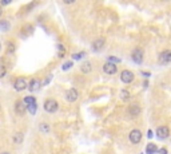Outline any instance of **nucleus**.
<instances>
[{"mask_svg": "<svg viewBox=\"0 0 171 154\" xmlns=\"http://www.w3.org/2000/svg\"><path fill=\"white\" fill-rule=\"evenodd\" d=\"M142 131L140 130H138V129H134V130H131L130 131V134H128V139H130V142L131 143H134V145H136V143H139L140 141H142Z\"/></svg>", "mask_w": 171, "mask_h": 154, "instance_id": "1", "label": "nucleus"}, {"mask_svg": "<svg viewBox=\"0 0 171 154\" xmlns=\"http://www.w3.org/2000/svg\"><path fill=\"white\" fill-rule=\"evenodd\" d=\"M58 107H59V105H58V102H56L55 99H47L46 102H44V110L46 111H48V113H55L56 110H58Z\"/></svg>", "mask_w": 171, "mask_h": 154, "instance_id": "2", "label": "nucleus"}, {"mask_svg": "<svg viewBox=\"0 0 171 154\" xmlns=\"http://www.w3.org/2000/svg\"><path fill=\"white\" fill-rule=\"evenodd\" d=\"M159 63L160 65H169L171 63V50H165L159 54Z\"/></svg>", "mask_w": 171, "mask_h": 154, "instance_id": "3", "label": "nucleus"}, {"mask_svg": "<svg viewBox=\"0 0 171 154\" xmlns=\"http://www.w3.org/2000/svg\"><path fill=\"white\" fill-rule=\"evenodd\" d=\"M120 80H122L123 83H126V85L131 83L134 80V72H131L130 70H123V71L120 72Z\"/></svg>", "mask_w": 171, "mask_h": 154, "instance_id": "4", "label": "nucleus"}, {"mask_svg": "<svg viewBox=\"0 0 171 154\" xmlns=\"http://www.w3.org/2000/svg\"><path fill=\"white\" fill-rule=\"evenodd\" d=\"M169 135H170V129L167 126H159L156 129V137L159 139H166L169 138Z\"/></svg>", "mask_w": 171, "mask_h": 154, "instance_id": "5", "label": "nucleus"}, {"mask_svg": "<svg viewBox=\"0 0 171 154\" xmlns=\"http://www.w3.org/2000/svg\"><path fill=\"white\" fill-rule=\"evenodd\" d=\"M116 65L115 63H111V62H106L104 65H103V72L104 74H108V75H114V74H116Z\"/></svg>", "mask_w": 171, "mask_h": 154, "instance_id": "6", "label": "nucleus"}, {"mask_svg": "<svg viewBox=\"0 0 171 154\" xmlns=\"http://www.w3.org/2000/svg\"><path fill=\"white\" fill-rule=\"evenodd\" d=\"M13 87H15L16 91H23V90H26L28 87V83H27L24 78H18L15 80V83H13Z\"/></svg>", "mask_w": 171, "mask_h": 154, "instance_id": "7", "label": "nucleus"}, {"mask_svg": "<svg viewBox=\"0 0 171 154\" xmlns=\"http://www.w3.org/2000/svg\"><path fill=\"white\" fill-rule=\"evenodd\" d=\"M78 98H79L78 90H75V89L67 90V93H66V99L68 100V102H75V100H78Z\"/></svg>", "mask_w": 171, "mask_h": 154, "instance_id": "8", "label": "nucleus"}, {"mask_svg": "<svg viewBox=\"0 0 171 154\" xmlns=\"http://www.w3.org/2000/svg\"><path fill=\"white\" fill-rule=\"evenodd\" d=\"M131 58L135 63H138V65H140V63L143 62V51L140 48H135L131 54Z\"/></svg>", "mask_w": 171, "mask_h": 154, "instance_id": "9", "label": "nucleus"}, {"mask_svg": "<svg viewBox=\"0 0 171 154\" xmlns=\"http://www.w3.org/2000/svg\"><path fill=\"white\" fill-rule=\"evenodd\" d=\"M40 87H42V82H40L39 79H31V80H29V83H28V89H29V91H31V93L38 91Z\"/></svg>", "mask_w": 171, "mask_h": 154, "instance_id": "10", "label": "nucleus"}, {"mask_svg": "<svg viewBox=\"0 0 171 154\" xmlns=\"http://www.w3.org/2000/svg\"><path fill=\"white\" fill-rule=\"evenodd\" d=\"M15 110H16V113H18L19 115H23V114L26 113V110H27V105L24 103V100H18L16 105H15Z\"/></svg>", "mask_w": 171, "mask_h": 154, "instance_id": "11", "label": "nucleus"}, {"mask_svg": "<svg viewBox=\"0 0 171 154\" xmlns=\"http://www.w3.org/2000/svg\"><path fill=\"white\" fill-rule=\"evenodd\" d=\"M140 113H142V109L139 107V105H131L128 107V114L131 117H138L140 115Z\"/></svg>", "mask_w": 171, "mask_h": 154, "instance_id": "12", "label": "nucleus"}, {"mask_svg": "<svg viewBox=\"0 0 171 154\" xmlns=\"http://www.w3.org/2000/svg\"><path fill=\"white\" fill-rule=\"evenodd\" d=\"M104 39L103 38H99V39H96L95 42L92 43V50L94 51H100V50L103 48V47H104Z\"/></svg>", "mask_w": 171, "mask_h": 154, "instance_id": "13", "label": "nucleus"}, {"mask_svg": "<svg viewBox=\"0 0 171 154\" xmlns=\"http://www.w3.org/2000/svg\"><path fill=\"white\" fill-rule=\"evenodd\" d=\"M156 150H158V146L155 143H149L146 146V154H155Z\"/></svg>", "mask_w": 171, "mask_h": 154, "instance_id": "14", "label": "nucleus"}, {"mask_svg": "<svg viewBox=\"0 0 171 154\" xmlns=\"http://www.w3.org/2000/svg\"><path fill=\"white\" fill-rule=\"evenodd\" d=\"M91 63L90 62H84L82 66H80V70H82V72H84V74H88V72H91Z\"/></svg>", "mask_w": 171, "mask_h": 154, "instance_id": "15", "label": "nucleus"}, {"mask_svg": "<svg viewBox=\"0 0 171 154\" xmlns=\"http://www.w3.org/2000/svg\"><path fill=\"white\" fill-rule=\"evenodd\" d=\"M0 30H2V31H8L9 23L7 22V20H0Z\"/></svg>", "mask_w": 171, "mask_h": 154, "instance_id": "16", "label": "nucleus"}, {"mask_svg": "<svg viewBox=\"0 0 171 154\" xmlns=\"http://www.w3.org/2000/svg\"><path fill=\"white\" fill-rule=\"evenodd\" d=\"M13 142L15 143H22L23 142V134L22 133H16L13 135Z\"/></svg>", "mask_w": 171, "mask_h": 154, "instance_id": "17", "label": "nucleus"}, {"mask_svg": "<svg viewBox=\"0 0 171 154\" xmlns=\"http://www.w3.org/2000/svg\"><path fill=\"white\" fill-rule=\"evenodd\" d=\"M36 109H38V105L35 103H31V105H27V110H28L31 114H35L36 113Z\"/></svg>", "mask_w": 171, "mask_h": 154, "instance_id": "18", "label": "nucleus"}, {"mask_svg": "<svg viewBox=\"0 0 171 154\" xmlns=\"http://www.w3.org/2000/svg\"><path fill=\"white\" fill-rule=\"evenodd\" d=\"M24 103L26 105H31V103H35L36 102V99H35V96H32V95H28V96H26L24 99Z\"/></svg>", "mask_w": 171, "mask_h": 154, "instance_id": "19", "label": "nucleus"}, {"mask_svg": "<svg viewBox=\"0 0 171 154\" xmlns=\"http://www.w3.org/2000/svg\"><path fill=\"white\" fill-rule=\"evenodd\" d=\"M40 131H43V133H48L50 131V126L47 125V123H40Z\"/></svg>", "mask_w": 171, "mask_h": 154, "instance_id": "20", "label": "nucleus"}, {"mask_svg": "<svg viewBox=\"0 0 171 154\" xmlns=\"http://www.w3.org/2000/svg\"><path fill=\"white\" fill-rule=\"evenodd\" d=\"M120 96H122L123 100H127L130 98V93L127 91V90H122V94H120Z\"/></svg>", "mask_w": 171, "mask_h": 154, "instance_id": "21", "label": "nucleus"}, {"mask_svg": "<svg viewBox=\"0 0 171 154\" xmlns=\"http://www.w3.org/2000/svg\"><path fill=\"white\" fill-rule=\"evenodd\" d=\"M15 44H13V43H8V47H7V51H8L9 54H13L15 52Z\"/></svg>", "mask_w": 171, "mask_h": 154, "instance_id": "22", "label": "nucleus"}, {"mask_svg": "<svg viewBox=\"0 0 171 154\" xmlns=\"http://www.w3.org/2000/svg\"><path fill=\"white\" fill-rule=\"evenodd\" d=\"M72 65H74V62H67V63H64V65H63V67H62V68L66 71V70H70V68H71V67H72Z\"/></svg>", "mask_w": 171, "mask_h": 154, "instance_id": "23", "label": "nucleus"}, {"mask_svg": "<svg viewBox=\"0 0 171 154\" xmlns=\"http://www.w3.org/2000/svg\"><path fill=\"white\" fill-rule=\"evenodd\" d=\"M155 154H169V152H167L166 147H160V149L156 150V153H155Z\"/></svg>", "mask_w": 171, "mask_h": 154, "instance_id": "24", "label": "nucleus"}, {"mask_svg": "<svg viewBox=\"0 0 171 154\" xmlns=\"http://www.w3.org/2000/svg\"><path fill=\"white\" fill-rule=\"evenodd\" d=\"M83 56H84V52H80V54H74L72 58L75 59V60H79L80 58H83Z\"/></svg>", "mask_w": 171, "mask_h": 154, "instance_id": "25", "label": "nucleus"}, {"mask_svg": "<svg viewBox=\"0 0 171 154\" xmlns=\"http://www.w3.org/2000/svg\"><path fill=\"white\" fill-rule=\"evenodd\" d=\"M108 62L115 63V65H116V63H119V62H120V59H119V58H115V56H110V58H108Z\"/></svg>", "mask_w": 171, "mask_h": 154, "instance_id": "26", "label": "nucleus"}, {"mask_svg": "<svg viewBox=\"0 0 171 154\" xmlns=\"http://www.w3.org/2000/svg\"><path fill=\"white\" fill-rule=\"evenodd\" d=\"M4 75H5V67L4 66H0V78H3Z\"/></svg>", "mask_w": 171, "mask_h": 154, "instance_id": "27", "label": "nucleus"}, {"mask_svg": "<svg viewBox=\"0 0 171 154\" xmlns=\"http://www.w3.org/2000/svg\"><path fill=\"white\" fill-rule=\"evenodd\" d=\"M12 0H0V4L2 5H7V4H9Z\"/></svg>", "mask_w": 171, "mask_h": 154, "instance_id": "28", "label": "nucleus"}, {"mask_svg": "<svg viewBox=\"0 0 171 154\" xmlns=\"http://www.w3.org/2000/svg\"><path fill=\"white\" fill-rule=\"evenodd\" d=\"M63 2H64L66 4H72V3H75V0H63Z\"/></svg>", "mask_w": 171, "mask_h": 154, "instance_id": "29", "label": "nucleus"}, {"mask_svg": "<svg viewBox=\"0 0 171 154\" xmlns=\"http://www.w3.org/2000/svg\"><path fill=\"white\" fill-rule=\"evenodd\" d=\"M147 138H152V131H151V130H149V131H147Z\"/></svg>", "mask_w": 171, "mask_h": 154, "instance_id": "30", "label": "nucleus"}, {"mask_svg": "<svg viewBox=\"0 0 171 154\" xmlns=\"http://www.w3.org/2000/svg\"><path fill=\"white\" fill-rule=\"evenodd\" d=\"M142 74H143V75H146V76H150V72H147V71H143Z\"/></svg>", "mask_w": 171, "mask_h": 154, "instance_id": "31", "label": "nucleus"}, {"mask_svg": "<svg viewBox=\"0 0 171 154\" xmlns=\"http://www.w3.org/2000/svg\"><path fill=\"white\" fill-rule=\"evenodd\" d=\"M2 13H3V9H2V5H0V16H2Z\"/></svg>", "mask_w": 171, "mask_h": 154, "instance_id": "32", "label": "nucleus"}, {"mask_svg": "<svg viewBox=\"0 0 171 154\" xmlns=\"http://www.w3.org/2000/svg\"><path fill=\"white\" fill-rule=\"evenodd\" d=\"M2 154H9V153H2Z\"/></svg>", "mask_w": 171, "mask_h": 154, "instance_id": "33", "label": "nucleus"}]
</instances>
